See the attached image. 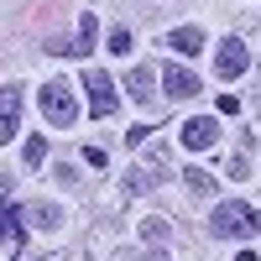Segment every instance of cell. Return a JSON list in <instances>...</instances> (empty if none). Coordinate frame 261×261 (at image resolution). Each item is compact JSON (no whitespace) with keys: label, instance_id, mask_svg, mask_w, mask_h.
I'll return each mask as SVG.
<instances>
[{"label":"cell","instance_id":"1","mask_svg":"<svg viewBox=\"0 0 261 261\" xmlns=\"http://www.w3.org/2000/svg\"><path fill=\"white\" fill-rule=\"evenodd\" d=\"M209 235H220V241H256L261 235V209L246 204V199H225L209 209Z\"/></svg>","mask_w":261,"mask_h":261},{"label":"cell","instance_id":"2","mask_svg":"<svg viewBox=\"0 0 261 261\" xmlns=\"http://www.w3.org/2000/svg\"><path fill=\"white\" fill-rule=\"evenodd\" d=\"M37 105H42V115H47L53 125H73V120H79V99H73V89H68L63 79H47V84H42Z\"/></svg>","mask_w":261,"mask_h":261},{"label":"cell","instance_id":"3","mask_svg":"<svg viewBox=\"0 0 261 261\" xmlns=\"http://www.w3.org/2000/svg\"><path fill=\"white\" fill-rule=\"evenodd\" d=\"M84 94H89V110L105 120V115H115V105H120V94H115V79L105 73V68H84Z\"/></svg>","mask_w":261,"mask_h":261},{"label":"cell","instance_id":"4","mask_svg":"<svg viewBox=\"0 0 261 261\" xmlns=\"http://www.w3.org/2000/svg\"><path fill=\"white\" fill-rule=\"evenodd\" d=\"M246 68H251V47L241 37H225L220 53H214V73H220V79H241Z\"/></svg>","mask_w":261,"mask_h":261},{"label":"cell","instance_id":"5","mask_svg":"<svg viewBox=\"0 0 261 261\" xmlns=\"http://www.w3.org/2000/svg\"><path fill=\"white\" fill-rule=\"evenodd\" d=\"M21 99H27V89L21 84H0V146L16 141V125H21Z\"/></svg>","mask_w":261,"mask_h":261},{"label":"cell","instance_id":"6","mask_svg":"<svg viewBox=\"0 0 261 261\" xmlns=\"http://www.w3.org/2000/svg\"><path fill=\"white\" fill-rule=\"evenodd\" d=\"M157 84H162V94H167V99H193V94L204 89V84H199V73L178 68V63H167V68L157 73Z\"/></svg>","mask_w":261,"mask_h":261},{"label":"cell","instance_id":"7","mask_svg":"<svg viewBox=\"0 0 261 261\" xmlns=\"http://www.w3.org/2000/svg\"><path fill=\"white\" fill-rule=\"evenodd\" d=\"M214 141H220V120H214V115H193L183 125V146L188 151H209Z\"/></svg>","mask_w":261,"mask_h":261},{"label":"cell","instance_id":"8","mask_svg":"<svg viewBox=\"0 0 261 261\" xmlns=\"http://www.w3.org/2000/svg\"><path fill=\"white\" fill-rule=\"evenodd\" d=\"M21 241H27V230H21V209L0 204V246H6L11 256H21Z\"/></svg>","mask_w":261,"mask_h":261},{"label":"cell","instance_id":"9","mask_svg":"<svg viewBox=\"0 0 261 261\" xmlns=\"http://www.w3.org/2000/svg\"><path fill=\"white\" fill-rule=\"evenodd\" d=\"M151 89H157V73H151V68H130V73H125V99L151 105V99H157Z\"/></svg>","mask_w":261,"mask_h":261},{"label":"cell","instance_id":"10","mask_svg":"<svg viewBox=\"0 0 261 261\" xmlns=\"http://www.w3.org/2000/svg\"><path fill=\"white\" fill-rule=\"evenodd\" d=\"M167 53L199 58V53H204V32H199V27H178V32H167Z\"/></svg>","mask_w":261,"mask_h":261},{"label":"cell","instance_id":"11","mask_svg":"<svg viewBox=\"0 0 261 261\" xmlns=\"http://www.w3.org/2000/svg\"><path fill=\"white\" fill-rule=\"evenodd\" d=\"M21 220H27V225H37V230H58V225H63V209L37 199V204H27V209H21Z\"/></svg>","mask_w":261,"mask_h":261},{"label":"cell","instance_id":"12","mask_svg":"<svg viewBox=\"0 0 261 261\" xmlns=\"http://www.w3.org/2000/svg\"><path fill=\"white\" fill-rule=\"evenodd\" d=\"M94 37H99V21H94V11H84V16H79V37H73V53H94Z\"/></svg>","mask_w":261,"mask_h":261},{"label":"cell","instance_id":"13","mask_svg":"<svg viewBox=\"0 0 261 261\" xmlns=\"http://www.w3.org/2000/svg\"><path fill=\"white\" fill-rule=\"evenodd\" d=\"M146 188H157V167H151V162L125 172V193H146Z\"/></svg>","mask_w":261,"mask_h":261},{"label":"cell","instance_id":"14","mask_svg":"<svg viewBox=\"0 0 261 261\" xmlns=\"http://www.w3.org/2000/svg\"><path fill=\"white\" fill-rule=\"evenodd\" d=\"M21 157H27V167H42V162H47V136H32Z\"/></svg>","mask_w":261,"mask_h":261},{"label":"cell","instance_id":"15","mask_svg":"<svg viewBox=\"0 0 261 261\" xmlns=\"http://www.w3.org/2000/svg\"><path fill=\"white\" fill-rule=\"evenodd\" d=\"M183 178H188V188H193V193H209V188H214V178H209L204 167H188Z\"/></svg>","mask_w":261,"mask_h":261},{"label":"cell","instance_id":"16","mask_svg":"<svg viewBox=\"0 0 261 261\" xmlns=\"http://www.w3.org/2000/svg\"><path fill=\"white\" fill-rule=\"evenodd\" d=\"M141 241L162 246V241H167V220H146V225H141Z\"/></svg>","mask_w":261,"mask_h":261},{"label":"cell","instance_id":"17","mask_svg":"<svg viewBox=\"0 0 261 261\" xmlns=\"http://www.w3.org/2000/svg\"><path fill=\"white\" fill-rule=\"evenodd\" d=\"M110 53H120V58L130 53V32H125V27H115V32H110Z\"/></svg>","mask_w":261,"mask_h":261},{"label":"cell","instance_id":"18","mask_svg":"<svg viewBox=\"0 0 261 261\" xmlns=\"http://www.w3.org/2000/svg\"><path fill=\"white\" fill-rule=\"evenodd\" d=\"M146 136H151V125H130V130H125V141H130V146H141Z\"/></svg>","mask_w":261,"mask_h":261},{"label":"cell","instance_id":"19","mask_svg":"<svg viewBox=\"0 0 261 261\" xmlns=\"http://www.w3.org/2000/svg\"><path fill=\"white\" fill-rule=\"evenodd\" d=\"M141 261H167V251H146V256H141Z\"/></svg>","mask_w":261,"mask_h":261}]
</instances>
